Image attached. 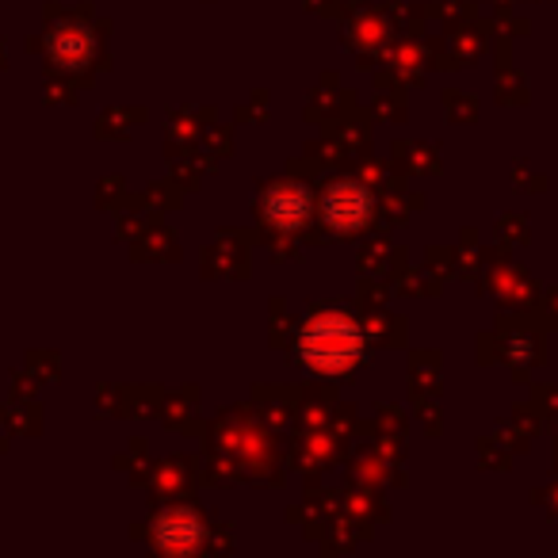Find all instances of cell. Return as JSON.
<instances>
[{"instance_id": "obj_1", "label": "cell", "mask_w": 558, "mask_h": 558, "mask_svg": "<svg viewBox=\"0 0 558 558\" xmlns=\"http://www.w3.org/2000/svg\"><path fill=\"white\" fill-rule=\"evenodd\" d=\"M299 352L310 371L322 375H344L360 364L364 356V333L360 325L352 322L341 310H325L314 314L310 322L302 325L299 333Z\"/></svg>"}, {"instance_id": "obj_2", "label": "cell", "mask_w": 558, "mask_h": 558, "mask_svg": "<svg viewBox=\"0 0 558 558\" xmlns=\"http://www.w3.org/2000/svg\"><path fill=\"white\" fill-rule=\"evenodd\" d=\"M371 207H375L371 192H367L364 184H352V180H337L322 199L325 222H329L333 230H341V234L364 230L367 218H371Z\"/></svg>"}, {"instance_id": "obj_3", "label": "cell", "mask_w": 558, "mask_h": 558, "mask_svg": "<svg viewBox=\"0 0 558 558\" xmlns=\"http://www.w3.org/2000/svg\"><path fill=\"white\" fill-rule=\"evenodd\" d=\"M264 218L276 226V230H299L306 226V218L314 211V195L306 192L302 184H272L264 192Z\"/></svg>"}, {"instance_id": "obj_4", "label": "cell", "mask_w": 558, "mask_h": 558, "mask_svg": "<svg viewBox=\"0 0 558 558\" xmlns=\"http://www.w3.org/2000/svg\"><path fill=\"white\" fill-rule=\"evenodd\" d=\"M203 536H207L203 520L195 513H188V509H169L165 516H157V524H153V543L161 551H172V555L195 551L203 543Z\"/></svg>"}, {"instance_id": "obj_5", "label": "cell", "mask_w": 558, "mask_h": 558, "mask_svg": "<svg viewBox=\"0 0 558 558\" xmlns=\"http://www.w3.org/2000/svg\"><path fill=\"white\" fill-rule=\"evenodd\" d=\"M46 50H50V62L62 65V69H85L92 62L96 39H92V31L81 27V23H62V27L50 31Z\"/></svg>"}]
</instances>
